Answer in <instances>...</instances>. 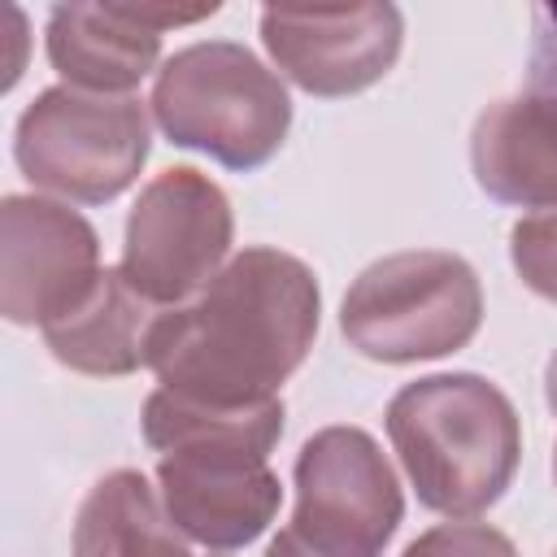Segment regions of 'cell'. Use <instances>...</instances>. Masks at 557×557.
<instances>
[{
    "label": "cell",
    "instance_id": "8fae6325",
    "mask_svg": "<svg viewBox=\"0 0 557 557\" xmlns=\"http://www.w3.org/2000/svg\"><path fill=\"white\" fill-rule=\"evenodd\" d=\"M44 48L65 87L96 96H131L161 70V30L135 17V4H57L44 26Z\"/></svg>",
    "mask_w": 557,
    "mask_h": 557
},
{
    "label": "cell",
    "instance_id": "52a82bcc",
    "mask_svg": "<svg viewBox=\"0 0 557 557\" xmlns=\"http://www.w3.org/2000/svg\"><path fill=\"white\" fill-rule=\"evenodd\" d=\"M235 218L226 191L196 165H170L148 178L126 213L122 274L157 309L200 296L231 261Z\"/></svg>",
    "mask_w": 557,
    "mask_h": 557
},
{
    "label": "cell",
    "instance_id": "ac0fdd59",
    "mask_svg": "<svg viewBox=\"0 0 557 557\" xmlns=\"http://www.w3.org/2000/svg\"><path fill=\"white\" fill-rule=\"evenodd\" d=\"M265 557H331V553H322V548H313V544H305L292 527H283L270 544H265Z\"/></svg>",
    "mask_w": 557,
    "mask_h": 557
},
{
    "label": "cell",
    "instance_id": "4fadbf2b",
    "mask_svg": "<svg viewBox=\"0 0 557 557\" xmlns=\"http://www.w3.org/2000/svg\"><path fill=\"white\" fill-rule=\"evenodd\" d=\"M165 309L131 287L122 265H104L91 292L57 322L44 326L48 352L91 379H122L148 366V335Z\"/></svg>",
    "mask_w": 557,
    "mask_h": 557
},
{
    "label": "cell",
    "instance_id": "e0dca14e",
    "mask_svg": "<svg viewBox=\"0 0 557 557\" xmlns=\"http://www.w3.org/2000/svg\"><path fill=\"white\" fill-rule=\"evenodd\" d=\"M527 91L557 100V0L531 9V48H527Z\"/></svg>",
    "mask_w": 557,
    "mask_h": 557
},
{
    "label": "cell",
    "instance_id": "2e32d148",
    "mask_svg": "<svg viewBox=\"0 0 557 557\" xmlns=\"http://www.w3.org/2000/svg\"><path fill=\"white\" fill-rule=\"evenodd\" d=\"M400 557H518L513 540L487 522L461 518V522H440L431 531H422L418 540L405 544Z\"/></svg>",
    "mask_w": 557,
    "mask_h": 557
},
{
    "label": "cell",
    "instance_id": "ffe728a7",
    "mask_svg": "<svg viewBox=\"0 0 557 557\" xmlns=\"http://www.w3.org/2000/svg\"><path fill=\"white\" fill-rule=\"evenodd\" d=\"M553 483H557V448H553Z\"/></svg>",
    "mask_w": 557,
    "mask_h": 557
},
{
    "label": "cell",
    "instance_id": "8992f818",
    "mask_svg": "<svg viewBox=\"0 0 557 557\" xmlns=\"http://www.w3.org/2000/svg\"><path fill=\"white\" fill-rule=\"evenodd\" d=\"M152 152L148 109L135 96H96L44 87L13 126V161L39 187L70 205H109Z\"/></svg>",
    "mask_w": 557,
    "mask_h": 557
},
{
    "label": "cell",
    "instance_id": "5bb4252c",
    "mask_svg": "<svg viewBox=\"0 0 557 557\" xmlns=\"http://www.w3.org/2000/svg\"><path fill=\"white\" fill-rule=\"evenodd\" d=\"M70 557H191L144 470H113L91 483L74 513Z\"/></svg>",
    "mask_w": 557,
    "mask_h": 557
},
{
    "label": "cell",
    "instance_id": "ba28073f",
    "mask_svg": "<svg viewBox=\"0 0 557 557\" xmlns=\"http://www.w3.org/2000/svg\"><path fill=\"white\" fill-rule=\"evenodd\" d=\"M292 531L331 557H379L405 518V496L379 440L361 426H322L296 453Z\"/></svg>",
    "mask_w": 557,
    "mask_h": 557
},
{
    "label": "cell",
    "instance_id": "d6986e66",
    "mask_svg": "<svg viewBox=\"0 0 557 557\" xmlns=\"http://www.w3.org/2000/svg\"><path fill=\"white\" fill-rule=\"evenodd\" d=\"M544 400H548V409H553V418H557V348H553V357H548V366H544Z\"/></svg>",
    "mask_w": 557,
    "mask_h": 557
},
{
    "label": "cell",
    "instance_id": "30bf717a",
    "mask_svg": "<svg viewBox=\"0 0 557 557\" xmlns=\"http://www.w3.org/2000/svg\"><path fill=\"white\" fill-rule=\"evenodd\" d=\"M96 226L48 196L0 200V313L13 326H48L65 318L100 278Z\"/></svg>",
    "mask_w": 557,
    "mask_h": 557
},
{
    "label": "cell",
    "instance_id": "9c48e42d",
    "mask_svg": "<svg viewBox=\"0 0 557 557\" xmlns=\"http://www.w3.org/2000/svg\"><path fill=\"white\" fill-rule=\"evenodd\" d=\"M261 44L292 87L339 100L374 87L400 57L405 17L387 0L370 4H265Z\"/></svg>",
    "mask_w": 557,
    "mask_h": 557
},
{
    "label": "cell",
    "instance_id": "277c9868",
    "mask_svg": "<svg viewBox=\"0 0 557 557\" xmlns=\"http://www.w3.org/2000/svg\"><path fill=\"white\" fill-rule=\"evenodd\" d=\"M148 109L174 148L205 152L239 174L261 170L292 126L283 78L235 39H200L165 57Z\"/></svg>",
    "mask_w": 557,
    "mask_h": 557
},
{
    "label": "cell",
    "instance_id": "5b68a950",
    "mask_svg": "<svg viewBox=\"0 0 557 557\" xmlns=\"http://www.w3.org/2000/svg\"><path fill=\"white\" fill-rule=\"evenodd\" d=\"M483 326V287L466 257L405 248L370 261L344 292L339 335L370 361L413 366L461 352Z\"/></svg>",
    "mask_w": 557,
    "mask_h": 557
},
{
    "label": "cell",
    "instance_id": "3957f363",
    "mask_svg": "<svg viewBox=\"0 0 557 557\" xmlns=\"http://www.w3.org/2000/svg\"><path fill=\"white\" fill-rule=\"evenodd\" d=\"M418 505L453 522L487 513L518 474L522 422L483 374L448 370L405 383L383 413Z\"/></svg>",
    "mask_w": 557,
    "mask_h": 557
},
{
    "label": "cell",
    "instance_id": "7a4b0ae2",
    "mask_svg": "<svg viewBox=\"0 0 557 557\" xmlns=\"http://www.w3.org/2000/svg\"><path fill=\"white\" fill-rule=\"evenodd\" d=\"M144 444L161 453L157 492L170 522L213 553L252 544L283 505L270 448L283 435V400L205 405L165 387L148 392L139 413Z\"/></svg>",
    "mask_w": 557,
    "mask_h": 557
},
{
    "label": "cell",
    "instance_id": "7c38bea8",
    "mask_svg": "<svg viewBox=\"0 0 557 557\" xmlns=\"http://www.w3.org/2000/svg\"><path fill=\"white\" fill-rule=\"evenodd\" d=\"M474 183L513 209H557V100L505 96L470 126Z\"/></svg>",
    "mask_w": 557,
    "mask_h": 557
},
{
    "label": "cell",
    "instance_id": "9a60e30c",
    "mask_svg": "<svg viewBox=\"0 0 557 557\" xmlns=\"http://www.w3.org/2000/svg\"><path fill=\"white\" fill-rule=\"evenodd\" d=\"M509 261L522 287L557 305V209H540L513 222L509 231Z\"/></svg>",
    "mask_w": 557,
    "mask_h": 557
},
{
    "label": "cell",
    "instance_id": "6da1fadb",
    "mask_svg": "<svg viewBox=\"0 0 557 557\" xmlns=\"http://www.w3.org/2000/svg\"><path fill=\"white\" fill-rule=\"evenodd\" d=\"M322 322L318 274L270 244L235 252L218 278L148 335V370L174 396L257 405L305 366Z\"/></svg>",
    "mask_w": 557,
    "mask_h": 557
}]
</instances>
